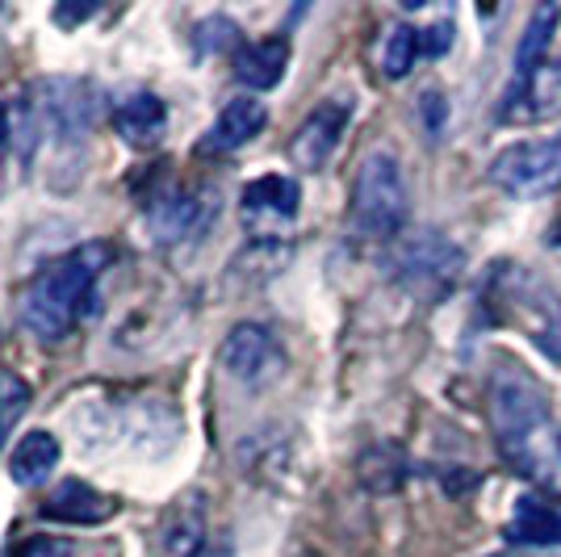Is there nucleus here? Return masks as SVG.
<instances>
[{"instance_id":"1","label":"nucleus","mask_w":561,"mask_h":557,"mask_svg":"<svg viewBox=\"0 0 561 557\" xmlns=\"http://www.w3.org/2000/svg\"><path fill=\"white\" fill-rule=\"evenodd\" d=\"M491 428L507 462L540 490L561 495V428L549 395L528 370L499 365L491 377Z\"/></svg>"},{"instance_id":"2","label":"nucleus","mask_w":561,"mask_h":557,"mask_svg":"<svg viewBox=\"0 0 561 557\" xmlns=\"http://www.w3.org/2000/svg\"><path fill=\"white\" fill-rule=\"evenodd\" d=\"M114 264L110 243H80L71 252L47 260L22 285L18 319L38 340H68L76 327L96 315V281Z\"/></svg>"},{"instance_id":"3","label":"nucleus","mask_w":561,"mask_h":557,"mask_svg":"<svg viewBox=\"0 0 561 557\" xmlns=\"http://www.w3.org/2000/svg\"><path fill=\"white\" fill-rule=\"evenodd\" d=\"M486 310L494 323L519 327L545 356L561 361V294L533 269L499 264L486 277Z\"/></svg>"},{"instance_id":"4","label":"nucleus","mask_w":561,"mask_h":557,"mask_svg":"<svg viewBox=\"0 0 561 557\" xmlns=\"http://www.w3.org/2000/svg\"><path fill=\"white\" fill-rule=\"evenodd\" d=\"M411 193L402 163L390 151H369L352 181V231L360 239H394L407 223Z\"/></svg>"},{"instance_id":"5","label":"nucleus","mask_w":561,"mask_h":557,"mask_svg":"<svg viewBox=\"0 0 561 557\" xmlns=\"http://www.w3.org/2000/svg\"><path fill=\"white\" fill-rule=\"evenodd\" d=\"M96 122V89L89 80H71V76H50L30 89L25 101V147L34 143H80Z\"/></svg>"},{"instance_id":"6","label":"nucleus","mask_w":561,"mask_h":557,"mask_svg":"<svg viewBox=\"0 0 561 557\" xmlns=\"http://www.w3.org/2000/svg\"><path fill=\"white\" fill-rule=\"evenodd\" d=\"M142 214H147V231L156 243H164V248L197 243L218 223V189L164 185L142 202Z\"/></svg>"},{"instance_id":"7","label":"nucleus","mask_w":561,"mask_h":557,"mask_svg":"<svg viewBox=\"0 0 561 557\" xmlns=\"http://www.w3.org/2000/svg\"><path fill=\"white\" fill-rule=\"evenodd\" d=\"M491 185L507 197H545L561 185V139H528L503 147L491 160Z\"/></svg>"},{"instance_id":"8","label":"nucleus","mask_w":561,"mask_h":557,"mask_svg":"<svg viewBox=\"0 0 561 557\" xmlns=\"http://www.w3.org/2000/svg\"><path fill=\"white\" fill-rule=\"evenodd\" d=\"M461 248H453L440 231H423L415 239H407V243H398L394 252V277L407 285V289H415L423 298H432V294H445L453 277L461 273Z\"/></svg>"},{"instance_id":"9","label":"nucleus","mask_w":561,"mask_h":557,"mask_svg":"<svg viewBox=\"0 0 561 557\" xmlns=\"http://www.w3.org/2000/svg\"><path fill=\"white\" fill-rule=\"evenodd\" d=\"M302 206V189L294 177H260L252 185L239 193V218H243V231L260 239V243H273L280 235L294 227Z\"/></svg>"},{"instance_id":"10","label":"nucleus","mask_w":561,"mask_h":557,"mask_svg":"<svg viewBox=\"0 0 561 557\" xmlns=\"http://www.w3.org/2000/svg\"><path fill=\"white\" fill-rule=\"evenodd\" d=\"M285 349L280 340L264 323H239L222 344V370L227 377H234L239 386L260 390V386H273L280 373H285Z\"/></svg>"},{"instance_id":"11","label":"nucleus","mask_w":561,"mask_h":557,"mask_svg":"<svg viewBox=\"0 0 561 557\" xmlns=\"http://www.w3.org/2000/svg\"><path fill=\"white\" fill-rule=\"evenodd\" d=\"M348 117H352V101H340V96L323 101L298 126V135L289 143V160L298 163V168H306V172H319L335 156V147L344 139V130H348Z\"/></svg>"},{"instance_id":"12","label":"nucleus","mask_w":561,"mask_h":557,"mask_svg":"<svg viewBox=\"0 0 561 557\" xmlns=\"http://www.w3.org/2000/svg\"><path fill=\"white\" fill-rule=\"evenodd\" d=\"M561 117V55H549L524 84L503 96V122H549Z\"/></svg>"},{"instance_id":"13","label":"nucleus","mask_w":561,"mask_h":557,"mask_svg":"<svg viewBox=\"0 0 561 557\" xmlns=\"http://www.w3.org/2000/svg\"><path fill=\"white\" fill-rule=\"evenodd\" d=\"M264 122H268L264 101L234 96V101L222 105V114L214 117V126L206 130V139L197 143V151L202 156H231V151H239V147H248V143L256 139L260 130H264Z\"/></svg>"},{"instance_id":"14","label":"nucleus","mask_w":561,"mask_h":557,"mask_svg":"<svg viewBox=\"0 0 561 557\" xmlns=\"http://www.w3.org/2000/svg\"><path fill=\"white\" fill-rule=\"evenodd\" d=\"M114 511H117V499L101 495V490L89 487V482H80V478L59 482V487L47 495V503H43V515H47V520H59V524H80V528H89V524H105Z\"/></svg>"},{"instance_id":"15","label":"nucleus","mask_w":561,"mask_h":557,"mask_svg":"<svg viewBox=\"0 0 561 557\" xmlns=\"http://www.w3.org/2000/svg\"><path fill=\"white\" fill-rule=\"evenodd\" d=\"M114 130L130 147H156L168 130V105L156 93H126L114 105Z\"/></svg>"},{"instance_id":"16","label":"nucleus","mask_w":561,"mask_h":557,"mask_svg":"<svg viewBox=\"0 0 561 557\" xmlns=\"http://www.w3.org/2000/svg\"><path fill=\"white\" fill-rule=\"evenodd\" d=\"M507 541L528 545V549H549L561 545V511L545 503L540 495H519L507 520Z\"/></svg>"},{"instance_id":"17","label":"nucleus","mask_w":561,"mask_h":557,"mask_svg":"<svg viewBox=\"0 0 561 557\" xmlns=\"http://www.w3.org/2000/svg\"><path fill=\"white\" fill-rule=\"evenodd\" d=\"M285 68H289V43L285 38H264L252 47H239V55H234V80L252 93L277 89Z\"/></svg>"},{"instance_id":"18","label":"nucleus","mask_w":561,"mask_h":557,"mask_svg":"<svg viewBox=\"0 0 561 557\" xmlns=\"http://www.w3.org/2000/svg\"><path fill=\"white\" fill-rule=\"evenodd\" d=\"M59 436L55 432H30L22 441L13 444V457H9V478L18 482V487L34 490L43 487L50 474H55V465H59Z\"/></svg>"},{"instance_id":"19","label":"nucleus","mask_w":561,"mask_h":557,"mask_svg":"<svg viewBox=\"0 0 561 557\" xmlns=\"http://www.w3.org/2000/svg\"><path fill=\"white\" fill-rule=\"evenodd\" d=\"M558 22H561L558 4H537V9H533V22H528L519 47H515L512 84H524V80L549 59V43H553V34H558ZM512 84H507V89H512Z\"/></svg>"},{"instance_id":"20","label":"nucleus","mask_w":561,"mask_h":557,"mask_svg":"<svg viewBox=\"0 0 561 557\" xmlns=\"http://www.w3.org/2000/svg\"><path fill=\"white\" fill-rule=\"evenodd\" d=\"M420 55H423V47H420V30H415V25H390V30H386V43H381V71H386V80L411 76Z\"/></svg>"},{"instance_id":"21","label":"nucleus","mask_w":561,"mask_h":557,"mask_svg":"<svg viewBox=\"0 0 561 557\" xmlns=\"http://www.w3.org/2000/svg\"><path fill=\"white\" fill-rule=\"evenodd\" d=\"M30 402H34V390H30V382H25L22 373L0 370V448L9 444L13 428L25 419Z\"/></svg>"},{"instance_id":"22","label":"nucleus","mask_w":561,"mask_h":557,"mask_svg":"<svg viewBox=\"0 0 561 557\" xmlns=\"http://www.w3.org/2000/svg\"><path fill=\"white\" fill-rule=\"evenodd\" d=\"M76 545L64 536H25L18 549H9V557H71Z\"/></svg>"},{"instance_id":"23","label":"nucleus","mask_w":561,"mask_h":557,"mask_svg":"<svg viewBox=\"0 0 561 557\" xmlns=\"http://www.w3.org/2000/svg\"><path fill=\"white\" fill-rule=\"evenodd\" d=\"M445 114H448V105H445V96H440V89H427V93L420 96V117L432 139L445 130Z\"/></svg>"},{"instance_id":"24","label":"nucleus","mask_w":561,"mask_h":557,"mask_svg":"<svg viewBox=\"0 0 561 557\" xmlns=\"http://www.w3.org/2000/svg\"><path fill=\"white\" fill-rule=\"evenodd\" d=\"M420 47H423V59H436V55H445V50L453 47V25H448V22L423 25V30H420Z\"/></svg>"},{"instance_id":"25","label":"nucleus","mask_w":561,"mask_h":557,"mask_svg":"<svg viewBox=\"0 0 561 557\" xmlns=\"http://www.w3.org/2000/svg\"><path fill=\"white\" fill-rule=\"evenodd\" d=\"M93 13H96L93 4H80V9H68V4H59V9H55V22L71 25V22H84V18H93Z\"/></svg>"},{"instance_id":"26","label":"nucleus","mask_w":561,"mask_h":557,"mask_svg":"<svg viewBox=\"0 0 561 557\" xmlns=\"http://www.w3.org/2000/svg\"><path fill=\"white\" fill-rule=\"evenodd\" d=\"M188 557H231V549H227V545H202L197 554H188Z\"/></svg>"},{"instance_id":"27","label":"nucleus","mask_w":561,"mask_h":557,"mask_svg":"<svg viewBox=\"0 0 561 557\" xmlns=\"http://www.w3.org/2000/svg\"><path fill=\"white\" fill-rule=\"evenodd\" d=\"M9 139V110H4V105H0V143Z\"/></svg>"},{"instance_id":"28","label":"nucleus","mask_w":561,"mask_h":557,"mask_svg":"<svg viewBox=\"0 0 561 557\" xmlns=\"http://www.w3.org/2000/svg\"><path fill=\"white\" fill-rule=\"evenodd\" d=\"M553 243H561V223L553 227Z\"/></svg>"}]
</instances>
